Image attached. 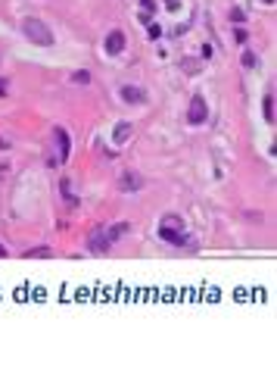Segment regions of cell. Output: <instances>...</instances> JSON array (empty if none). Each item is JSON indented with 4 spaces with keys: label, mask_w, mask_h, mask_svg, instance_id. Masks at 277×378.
Segmentation results:
<instances>
[{
    "label": "cell",
    "mask_w": 277,
    "mask_h": 378,
    "mask_svg": "<svg viewBox=\"0 0 277 378\" xmlns=\"http://www.w3.org/2000/svg\"><path fill=\"white\" fill-rule=\"evenodd\" d=\"M159 238H162L165 244H172V247H187V244H190V238H187V232H184V219L175 216V213H168V216L159 222Z\"/></svg>",
    "instance_id": "1"
},
{
    "label": "cell",
    "mask_w": 277,
    "mask_h": 378,
    "mask_svg": "<svg viewBox=\"0 0 277 378\" xmlns=\"http://www.w3.org/2000/svg\"><path fill=\"white\" fill-rule=\"evenodd\" d=\"M22 31H25V37L31 44H37V47H53V31L41 22V19H25L22 22Z\"/></svg>",
    "instance_id": "2"
},
{
    "label": "cell",
    "mask_w": 277,
    "mask_h": 378,
    "mask_svg": "<svg viewBox=\"0 0 277 378\" xmlns=\"http://www.w3.org/2000/svg\"><path fill=\"white\" fill-rule=\"evenodd\" d=\"M209 119V103H206V97L203 94H193V100H190V106H187V122L190 125H203Z\"/></svg>",
    "instance_id": "3"
},
{
    "label": "cell",
    "mask_w": 277,
    "mask_h": 378,
    "mask_svg": "<svg viewBox=\"0 0 277 378\" xmlns=\"http://www.w3.org/2000/svg\"><path fill=\"white\" fill-rule=\"evenodd\" d=\"M109 238H106V229H94L91 235H88V250L91 253H109Z\"/></svg>",
    "instance_id": "4"
},
{
    "label": "cell",
    "mask_w": 277,
    "mask_h": 378,
    "mask_svg": "<svg viewBox=\"0 0 277 378\" xmlns=\"http://www.w3.org/2000/svg\"><path fill=\"white\" fill-rule=\"evenodd\" d=\"M103 47H106V53L109 56H118L125 50V31H118V28H112L109 34H106V41H103Z\"/></svg>",
    "instance_id": "5"
},
{
    "label": "cell",
    "mask_w": 277,
    "mask_h": 378,
    "mask_svg": "<svg viewBox=\"0 0 277 378\" xmlns=\"http://www.w3.org/2000/svg\"><path fill=\"white\" fill-rule=\"evenodd\" d=\"M118 187H122V191H140L143 187V178L137 175V172H122V178H118Z\"/></svg>",
    "instance_id": "6"
},
{
    "label": "cell",
    "mask_w": 277,
    "mask_h": 378,
    "mask_svg": "<svg viewBox=\"0 0 277 378\" xmlns=\"http://www.w3.org/2000/svg\"><path fill=\"white\" fill-rule=\"evenodd\" d=\"M53 141H56V150H59V163H66L69 160V131L66 128H53Z\"/></svg>",
    "instance_id": "7"
},
{
    "label": "cell",
    "mask_w": 277,
    "mask_h": 378,
    "mask_svg": "<svg viewBox=\"0 0 277 378\" xmlns=\"http://www.w3.org/2000/svg\"><path fill=\"white\" fill-rule=\"evenodd\" d=\"M118 94H122V100L131 103V106H134V103H146V91H143V88H134V85H125Z\"/></svg>",
    "instance_id": "8"
},
{
    "label": "cell",
    "mask_w": 277,
    "mask_h": 378,
    "mask_svg": "<svg viewBox=\"0 0 277 378\" xmlns=\"http://www.w3.org/2000/svg\"><path fill=\"white\" fill-rule=\"evenodd\" d=\"M131 135H134V125H131V122H118V125L112 128V141H115V144H128Z\"/></svg>",
    "instance_id": "9"
},
{
    "label": "cell",
    "mask_w": 277,
    "mask_h": 378,
    "mask_svg": "<svg viewBox=\"0 0 277 378\" xmlns=\"http://www.w3.org/2000/svg\"><path fill=\"white\" fill-rule=\"evenodd\" d=\"M128 232H131V222H115V225L106 229V238H109V244H115L118 238H125Z\"/></svg>",
    "instance_id": "10"
},
{
    "label": "cell",
    "mask_w": 277,
    "mask_h": 378,
    "mask_svg": "<svg viewBox=\"0 0 277 378\" xmlns=\"http://www.w3.org/2000/svg\"><path fill=\"white\" fill-rule=\"evenodd\" d=\"M50 256H53L50 247H31V250H25V259H50Z\"/></svg>",
    "instance_id": "11"
},
{
    "label": "cell",
    "mask_w": 277,
    "mask_h": 378,
    "mask_svg": "<svg viewBox=\"0 0 277 378\" xmlns=\"http://www.w3.org/2000/svg\"><path fill=\"white\" fill-rule=\"evenodd\" d=\"M262 109H265V122L271 125V122H274V97H271V94L262 100Z\"/></svg>",
    "instance_id": "12"
},
{
    "label": "cell",
    "mask_w": 277,
    "mask_h": 378,
    "mask_svg": "<svg viewBox=\"0 0 277 378\" xmlns=\"http://www.w3.org/2000/svg\"><path fill=\"white\" fill-rule=\"evenodd\" d=\"M72 82H75V85H91V72H88V69L72 72Z\"/></svg>",
    "instance_id": "13"
},
{
    "label": "cell",
    "mask_w": 277,
    "mask_h": 378,
    "mask_svg": "<svg viewBox=\"0 0 277 378\" xmlns=\"http://www.w3.org/2000/svg\"><path fill=\"white\" fill-rule=\"evenodd\" d=\"M146 34H150V41H159V37H162V25L159 22H150L146 25Z\"/></svg>",
    "instance_id": "14"
},
{
    "label": "cell",
    "mask_w": 277,
    "mask_h": 378,
    "mask_svg": "<svg viewBox=\"0 0 277 378\" xmlns=\"http://www.w3.org/2000/svg\"><path fill=\"white\" fill-rule=\"evenodd\" d=\"M230 22H237V25H243V22H246V13H243L240 7H233V10H230Z\"/></svg>",
    "instance_id": "15"
},
{
    "label": "cell",
    "mask_w": 277,
    "mask_h": 378,
    "mask_svg": "<svg viewBox=\"0 0 277 378\" xmlns=\"http://www.w3.org/2000/svg\"><path fill=\"white\" fill-rule=\"evenodd\" d=\"M255 63H259V60H255V53H252V50H246V53H243V66H246V69H255Z\"/></svg>",
    "instance_id": "16"
},
{
    "label": "cell",
    "mask_w": 277,
    "mask_h": 378,
    "mask_svg": "<svg viewBox=\"0 0 277 378\" xmlns=\"http://www.w3.org/2000/svg\"><path fill=\"white\" fill-rule=\"evenodd\" d=\"M140 13H156V0H140Z\"/></svg>",
    "instance_id": "17"
},
{
    "label": "cell",
    "mask_w": 277,
    "mask_h": 378,
    "mask_svg": "<svg viewBox=\"0 0 277 378\" xmlns=\"http://www.w3.org/2000/svg\"><path fill=\"white\" fill-rule=\"evenodd\" d=\"M233 41H237V44H246V31L237 28V31H233Z\"/></svg>",
    "instance_id": "18"
},
{
    "label": "cell",
    "mask_w": 277,
    "mask_h": 378,
    "mask_svg": "<svg viewBox=\"0 0 277 378\" xmlns=\"http://www.w3.org/2000/svg\"><path fill=\"white\" fill-rule=\"evenodd\" d=\"M7 91H10V85H7V79H0V97H7Z\"/></svg>",
    "instance_id": "19"
},
{
    "label": "cell",
    "mask_w": 277,
    "mask_h": 378,
    "mask_svg": "<svg viewBox=\"0 0 277 378\" xmlns=\"http://www.w3.org/2000/svg\"><path fill=\"white\" fill-rule=\"evenodd\" d=\"M165 7H168V10H172V13H175V10H178V7H181V0H165Z\"/></svg>",
    "instance_id": "20"
},
{
    "label": "cell",
    "mask_w": 277,
    "mask_h": 378,
    "mask_svg": "<svg viewBox=\"0 0 277 378\" xmlns=\"http://www.w3.org/2000/svg\"><path fill=\"white\" fill-rule=\"evenodd\" d=\"M0 150H10V141L7 138H0Z\"/></svg>",
    "instance_id": "21"
},
{
    "label": "cell",
    "mask_w": 277,
    "mask_h": 378,
    "mask_svg": "<svg viewBox=\"0 0 277 378\" xmlns=\"http://www.w3.org/2000/svg\"><path fill=\"white\" fill-rule=\"evenodd\" d=\"M0 256H7V247H4V244H0Z\"/></svg>",
    "instance_id": "22"
},
{
    "label": "cell",
    "mask_w": 277,
    "mask_h": 378,
    "mask_svg": "<svg viewBox=\"0 0 277 378\" xmlns=\"http://www.w3.org/2000/svg\"><path fill=\"white\" fill-rule=\"evenodd\" d=\"M265 4H274V0H265Z\"/></svg>",
    "instance_id": "23"
}]
</instances>
